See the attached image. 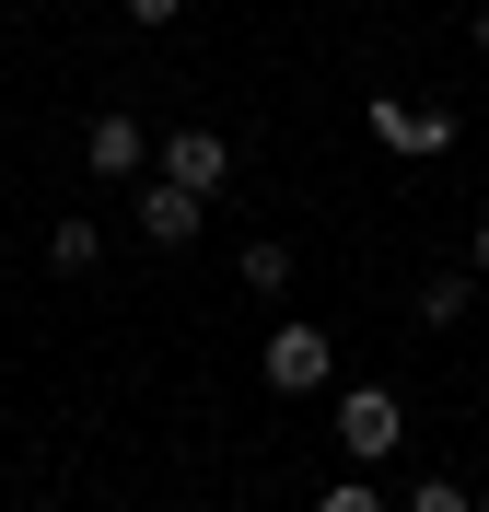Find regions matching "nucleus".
Masks as SVG:
<instances>
[{"mask_svg":"<svg viewBox=\"0 0 489 512\" xmlns=\"http://www.w3.org/2000/svg\"><path fill=\"white\" fill-rule=\"evenodd\" d=\"M361 128H373L396 163H443V152H455V117L420 105V94H373V105H361Z\"/></svg>","mask_w":489,"mask_h":512,"instance_id":"obj_2","label":"nucleus"},{"mask_svg":"<svg viewBox=\"0 0 489 512\" xmlns=\"http://www.w3.org/2000/svg\"><path fill=\"white\" fill-rule=\"evenodd\" d=\"M257 384L268 396H326V384H338V338H326V326H268V350H257Z\"/></svg>","mask_w":489,"mask_h":512,"instance_id":"obj_1","label":"nucleus"},{"mask_svg":"<svg viewBox=\"0 0 489 512\" xmlns=\"http://www.w3.org/2000/svg\"><path fill=\"white\" fill-rule=\"evenodd\" d=\"M396 443H408V408H396L385 384H338V454L350 466H385Z\"/></svg>","mask_w":489,"mask_h":512,"instance_id":"obj_3","label":"nucleus"},{"mask_svg":"<svg viewBox=\"0 0 489 512\" xmlns=\"http://www.w3.org/2000/svg\"><path fill=\"white\" fill-rule=\"evenodd\" d=\"M466 35H478V59H489V0H478V24H466Z\"/></svg>","mask_w":489,"mask_h":512,"instance_id":"obj_14","label":"nucleus"},{"mask_svg":"<svg viewBox=\"0 0 489 512\" xmlns=\"http://www.w3.org/2000/svg\"><path fill=\"white\" fill-rule=\"evenodd\" d=\"M396 512H478V489H455V478H420V489H396Z\"/></svg>","mask_w":489,"mask_h":512,"instance_id":"obj_10","label":"nucleus"},{"mask_svg":"<svg viewBox=\"0 0 489 512\" xmlns=\"http://www.w3.org/2000/svg\"><path fill=\"white\" fill-rule=\"evenodd\" d=\"M94 256H105V233L82 222V210H59V222H47V268H59V280H82Z\"/></svg>","mask_w":489,"mask_h":512,"instance_id":"obj_7","label":"nucleus"},{"mask_svg":"<svg viewBox=\"0 0 489 512\" xmlns=\"http://www.w3.org/2000/svg\"><path fill=\"white\" fill-rule=\"evenodd\" d=\"M82 163L94 175H152V128L129 105H105V117H82Z\"/></svg>","mask_w":489,"mask_h":512,"instance_id":"obj_5","label":"nucleus"},{"mask_svg":"<svg viewBox=\"0 0 489 512\" xmlns=\"http://www.w3.org/2000/svg\"><path fill=\"white\" fill-rule=\"evenodd\" d=\"M163 175H175V187H198V198H222L233 187V140H222V128H163Z\"/></svg>","mask_w":489,"mask_h":512,"instance_id":"obj_4","label":"nucleus"},{"mask_svg":"<svg viewBox=\"0 0 489 512\" xmlns=\"http://www.w3.org/2000/svg\"><path fill=\"white\" fill-rule=\"evenodd\" d=\"M245 291H257V303H280V291H292V245H280V233H257V245H245Z\"/></svg>","mask_w":489,"mask_h":512,"instance_id":"obj_9","label":"nucleus"},{"mask_svg":"<svg viewBox=\"0 0 489 512\" xmlns=\"http://www.w3.org/2000/svg\"><path fill=\"white\" fill-rule=\"evenodd\" d=\"M478 512H489V489H478Z\"/></svg>","mask_w":489,"mask_h":512,"instance_id":"obj_15","label":"nucleus"},{"mask_svg":"<svg viewBox=\"0 0 489 512\" xmlns=\"http://www.w3.org/2000/svg\"><path fill=\"white\" fill-rule=\"evenodd\" d=\"M117 12H129V24H175V12H187V0H117Z\"/></svg>","mask_w":489,"mask_h":512,"instance_id":"obj_12","label":"nucleus"},{"mask_svg":"<svg viewBox=\"0 0 489 512\" xmlns=\"http://www.w3.org/2000/svg\"><path fill=\"white\" fill-rule=\"evenodd\" d=\"M466 268H478V280H489V210H478V233H466Z\"/></svg>","mask_w":489,"mask_h":512,"instance_id":"obj_13","label":"nucleus"},{"mask_svg":"<svg viewBox=\"0 0 489 512\" xmlns=\"http://www.w3.org/2000/svg\"><path fill=\"white\" fill-rule=\"evenodd\" d=\"M466 303H478V268H431L420 280V326H455Z\"/></svg>","mask_w":489,"mask_h":512,"instance_id":"obj_8","label":"nucleus"},{"mask_svg":"<svg viewBox=\"0 0 489 512\" xmlns=\"http://www.w3.org/2000/svg\"><path fill=\"white\" fill-rule=\"evenodd\" d=\"M198 222H210V198H198V187H175V175H152V187H140V233H152L163 256L198 245Z\"/></svg>","mask_w":489,"mask_h":512,"instance_id":"obj_6","label":"nucleus"},{"mask_svg":"<svg viewBox=\"0 0 489 512\" xmlns=\"http://www.w3.org/2000/svg\"><path fill=\"white\" fill-rule=\"evenodd\" d=\"M315 512H396V489H373V478H338V489H315Z\"/></svg>","mask_w":489,"mask_h":512,"instance_id":"obj_11","label":"nucleus"}]
</instances>
